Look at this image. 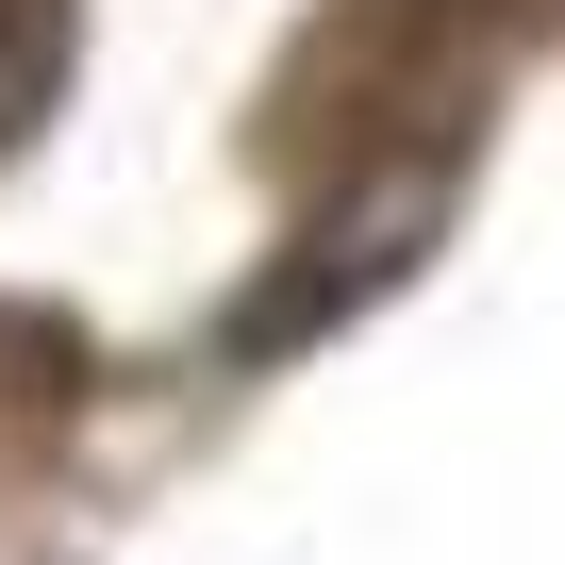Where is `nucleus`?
Instances as JSON below:
<instances>
[{
	"label": "nucleus",
	"instance_id": "nucleus-1",
	"mask_svg": "<svg viewBox=\"0 0 565 565\" xmlns=\"http://www.w3.org/2000/svg\"><path fill=\"white\" fill-rule=\"evenodd\" d=\"M433 216H449V167H416V183H383L366 216H317V233H300V266H282L266 300L233 317V350L266 366V350H300V333H333L350 300H383V282H399V266L433 249Z\"/></svg>",
	"mask_w": 565,
	"mask_h": 565
},
{
	"label": "nucleus",
	"instance_id": "nucleus-2",
	"mask_svg": "<svg viewBox=\"0 0 565 565\" xmlns=\"http://www.w3.org/2000/svg\"><path fill=\"white\" fill-rule=\"evenodd\" d=\"M67 84V0H0V150H18Z\"/></svg>",
	"mask_w": 565,
	"mask_h": 565
}]
</instances>
